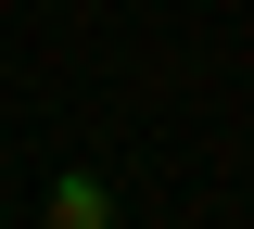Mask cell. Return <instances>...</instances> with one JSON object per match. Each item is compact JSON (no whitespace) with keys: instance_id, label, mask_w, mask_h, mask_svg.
<instances>
[{"instance_id":"obj_1","label":"cell","mask_w":254,"mask_h":229,"mask_svg":"<svg viewBox=\"0 0 254 229\" xmlns=\"http://www.w3.org/2000/svg\"><path fill=\"white\" fill-rule=\"evenodd\" d=\"M38 217H51V229H115V178H102V165H64Z\"/></svg>"}]
</instances>
